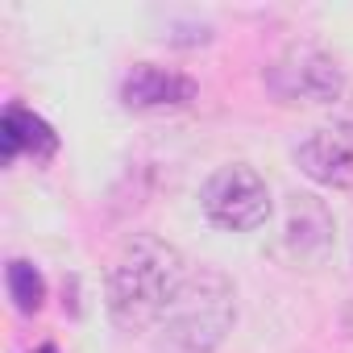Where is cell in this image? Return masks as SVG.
Instances as JSON below:
<instances>
[{"instance_id": "52a82bcc", "label": "cell", "mask_w": 353, "mask_h": 353, "mask_svg": "<svg viewBox=\"0 0 353 353\" xmlns=\"http://www.w3.org/2000/svg\"><path fill=\"white\" fill-rule=\"evenodd\" d=\"M21 154H30L34 162H50L59 154V133L30 108L9 104L0 117V158L17 162Z\"/></svg>"}, {"instance_id": "5b68a950", "label": "cell", "mask_w": 353, "mask_h": 353, "mask_svg": "<svg viewBox=\"0 0 353 353\" xmlns=\"http://www.w3.org/2000/svg\"><path fill=\"white\" fill-rule=\"evenodd\" d=\"M295 166L320 188H353V121L312 129L295 145Z\"/></svg>"}, {"instance_id": "ba28073f", "label": "cell", "mask_w": 353, "mask_h": 353, "mask_svg": "<svg viewBox=\"0 0 353 353\" xmlns=\"http://www.w3.org/2000/svg\"><path fill=\"white\" fill-rule=\"evenodd\" d=\"M287 241L299 254H324L332 241V216L316 196H291L287 208Z\"/></svg>"}, {"instance_id": "7a4b0ae2", "label": "cell", "mask_w": 353, "mask_h": 353, "mask_svg": "<svg viewBox=\"0 0 353 353\" xmlns=\"http://www.w3.org/2000/svg\"><path fill=\"white\" fill-rule=\"evenodd\" d=\"M237 324V295L216 266H192L174 303L162 316L166 336L188 353H212Z\"/></svg>"}, {"instance_id": "6da1fadb", "label": "cell", "mask_w": 353, "mask_h": 353, "mask_svg": "<svg viewBox=\"0 0 353 353\" xmlns=\"http://www.w3.org/2000/svg\"><path fill=\"white\" fill-rule=\"evenodd\" d=\"M188 270L192 266L179 254V245H170L154 233H133L117 250V258L108 262V274H104V303H108L112 324L125 332L162 324Z\"/></svg>"}, {"instance_id": "30bf717a", "label": "cell", "mask_w": 353, "mask_h": 353, "mask_svg": "<svg viewBox=\"0 0 353 353\" xmlns=\"http://www.w3.org/2000/svg\"><path fill=\"white\" fill-rule=\"evenodd\" d=\"M38 353H59V349H54V345H42V349H38Z\"/></svg>"}, {"instance_id": "9c48e42d", "label": "cell", "mask_w": 353, "mask_h": 353, "mask_svg": "<svg viewBox=\"0 0 353 353\" xmlns=\"http://www.w3.org/2000/svg\"><path fill=\"white\" fill-rule=\"evenodd\" d=\"M5 287H9V299H13V307L21 316H38L42 312V303H46V279H42V270L34 262L13 258L5 266Z\"/></svg>"}, {"instance_id": "277c9868", "label": "cell", "mask_w": 353, "mask_h": 353, "mask_svg": "<svg viewBox=\"0 0 353 353\" xmlns=\"http://www.w3.org/2000/svg\"><path fill=\"white\" fill-rule=\"evenodd\" d=\"M266 88L279 104H307L324 108L345 96V71L332 54H324L312 42L287 46L270 67H266Z\"/></svg>"}, {"instance_id": "3957f363", "label": "cell", "mask_w": 353, "mask_h": 353, "mask_svg": "<svg viewBox=\"0 0 353 353\" xmlns=\"http://www.w3.org/2000/svg\"><path fill=\"white\" fill-rule=\"evenodd\" d=\"M200 208L225 233H254L270 221V188L250 162H225L208 174Z\"/></svg>"}, {"instance_id": "8992f818", "label": "cell", "mask_w": 353, "mask_h": 353, "mask_svg": "<svg viewBox=\"0 0 353 353\" xmlns=\"http://www.w3.org/2000/svg\"><path fill=\"white\" fill-rule=\"evenodd\" d=\"M200 96V83L183 71H170L158 63H137L121 79V104L129 112H170V108H188Z\"/></svg>"}]
</instances>
